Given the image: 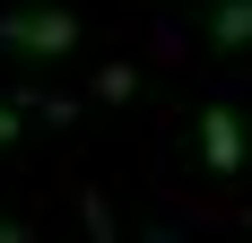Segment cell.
<instances>
[{
	"instance_id": "obj_1",
	"label": "cell",
	"mask_w": 252,
	"mask_h": 243,
	"mask_svg": "<svg viewBox=\"0 0 252 243\" xmlns=\"http://www.w3.org/2000/svg\"><path fill=\"white\" fill-rule=\"evenodd\" d=\"M0 52H18V61H61V52H78V18L61 0H18V9H0Z\"/></svg>"
},
{
	"instance_id": "obj_2",
	"label": "cell",
	"mask_w": 252,
	"mask_h": 243,
	"mask_svg": "<svg viewBox=\"0 0 252 243\" xmlns=\"http://www.w3.org/2000/svg\"><path fill=\"white\" fill-rule=\"evenodd\" d=\"M200 156H209L218 182L244 174V122H235V104H200Z\"/></svg>"
},
{
	"instance_id": "obj_3",
	"label": "cell",
	"mask_w": 252,
	"mask_h": 243,
	"mask_svg": "<svg viewBox=\"0 0 252 243\" xmlns=\"http://www.w3.org/2000/svg\"><path fill=\"white\" fill-rule=\"evenodd\" d=\"M200 44H209V52H244V44H252V0H218V18H209Z\"/></svg>"
},
{
	"instance_id": "obj_4",
	"label": "cell",
	"mask_w": 252,
	"mask_h": 243,
	"mask_svg": "<svg viewBox=\"0 0 252 243\" xmlns=\"http://www.w3.org/2000/svg\"><path fill=\"white\" fill-rule=\"evenodd\" d=\"M18 104H26L35 122H52V130H70V122H78V104H70V96H18Z\"/></svg>"
},
{
	"instance_id": "obj_5",
	"label": "cell",
	"mask_w": 252,
	"mask_h": 243,
	"mask_svg": "<svg viewBox=\"0 0 252 243\" xmlns=\"http://www.w3.org/2000/svg\"><path fill=\"white\" fill-rule=\"evenodd\" d=\"M130 87H139V70H130V61H113V70H104V78H96V96H104V104H122V96H130Z\"/></svg>"
},
{
	"instance_id": "obj_6",
	"label": "cell",
	"mask_w": 252,
	"mask_h": 243,
	"mask_svg": "<svg viewBox=\"0 0 252 243\" xmlns=\"http://www.w3.org/2000/svg\"><path fill=\"white\" fill-rule=\"evenodd\" d=\"M18 122H26V104H0V148L18 139Z\"/></svg>"
},
{
	"instance_id": "obj_7",
	"label": "cell",
	"mask_w": 252,
	"mask_h": 243,
	"mask_svg": "<svg viewBox=\"0 0 252 243\" xmlns=\"http://www.w3.org/2000/svg\"><path fill=\"white\" fill-rule=\"evenodd\" d=\"M0 243H35V235H26V226H18V217H0Z\"/></svg>"
}]
</instances>
